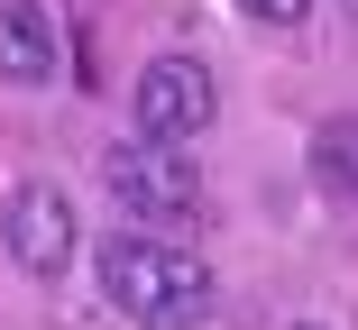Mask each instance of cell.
Returning a JSON list of instances; mask_svg holds the SVG:
<instances>
[{"instance_id":"7","label":"cell","mask_w":358,"mask_h":330,"mask_svg":"<svg viewBox=\"0 0 358 330\" xmlns=\"http://www.w3.org/2000/svg\"><path fill=\"white\" fill-rule=\"evenodd\" d=\"M239 10H248L257 28H303V19H313V0H239Z\"/></svg>"},{"instance_id":"6","label":"cell","mask_w":358,"mask_h":330,"mask_svg":"<svg viewBox=\"0 0 358 330\" xmlns=\"http://www.w3.org/2000/svg\"><path fill=\"white\" fill-rule=\"evenodd\" d=\"M313 174H322V193H349V119H331L313 138Z\"/></svg>"},{"instance_id":"1","label":"cell","mask_w":358,"mask_h":330,"mask_svg":"<svg viewBox=\"0 0 358 330\" xmlns=\"http://www.w3.org/2000/svg\"><path fill=\"white\" fill-rule=\"evenodd\" d=\"M101 294L138 321V330H193L211 312V267L175 239H110L101 248Z\"/></svg>"},{"instance_id":"2","label":"cell","mask_w":358,"mask_h":330,"mask_svg":"<svg viewBox=\"0 0 358 330\" xmlns=\"http://www.w3.org/2000/svg\"><path fill=\"white\" fill-rule=\"evenodd\" d=\"M129 119H138V138H157V147H193L202 128L221 119L211 64L202 55H157L148 74H138V92H129Z\"/></svg>"},{"instance_id":"3","label":"cell","mask_w":358,"mask_h":330,"mask_svg":"<svg viewBox=\"0 0 358 330\" xmlns=\"http://www.w3.org/2000/svg\"><path fill=\"white\" fill-rule=\"evenodd\" d=\"M101 183L138 220H193V202H202V174L184 165V147H157V138H120L101 156Z\"/></svg>"},{"instance_id":"5","label":"cell","mask_w":358,"mask_h":330,"mask_svg":"<svg viewBox=\"0 0 358 330\" xmlns=\"http://www.w3.org/2000/svg\"><path fill=\"white\" fill-rule=\"evenodd\" d=\"M55 19L37 10V0H10V10H0V83L10 92H46L55 83Z\"/></svg>"},{"instance_id":"4","label":"cell","mask_w":358,"mask_h":330,"mask_svg":"<svg viewBox=\"0 0 358 330\" xmlns=\"http://www.w3.org/2000/svg\"><path fill=\"white\" fill-rule=\"evenodd\" d=\"M0 248H10L19 276H64L74 267V202L55 183H19L10 211H0Z\"/></svg>"}]
</instances>
